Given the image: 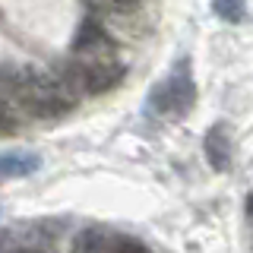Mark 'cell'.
<instances>
[{"mask_svg":"<svg viewBox=\"0 0 253 253\" xmlns=\"http://www.w3.org/2000/svg\"><path fill=\"white\" fill-rule=\"evenodd\" d=\"M0 89L16 101V108L29 117H63L79 105V95L70 89L57 73H42L32 67H3Z\"/></svg>","mask_w":253,"mask_h":253,"instance_id":"1","label":"cell"},{"mask_svg":"<svg viewBox=\"0 0 253 253\" xmlns=\"http://www.w3.org/2000/svg\"><path fill=\"white\" fill-rule=\"evenodd\" d=\"M124 63L114 57H73L60 63L57 76L76 95H101L124 83Z\"/></svg>","mask_w":253,"mask_h":253,"instance_id":"2","label":"cell"},{"mask_svg":"<svg viewBox=\"0 0 253 253\" xmlns=\"http://www.w3.org/2000/svg\"><path fill=\"white\" fill-rule=\"evenodd\" d=\"M196 105V83H193V70H190V60H177L171 67V73L162 79V83L152 85L149 92V111L158 117H184L190 108Z\"/></svg>","mask_w":253,"mask_h":253,"instance_id":"3","label":"cell"},{"mask_svg":"<svg viewBox=\"0 0 253 253\" xmlns=\"http://www.w3.org/2000/svg\"><path fill=\"white\" fill-rule=\"evenodd\" d=\"M73 57H114V38L98 19H83L73 35Z\"/></svg>","mask_w":253,"mask_h":253,"instance_id":"4","label":"cell"},{"mask_svg":"<svg viewBox=\"0 0 253 253\" xmlns=\"http://www.w3.org/2000/svg\"><path fill=\"white\" fill-rule=\"evenodd\" d=\"M203 152H206V162L209 168L215 171H228L234 162V139H231V126L225 121L212 124L206 130V139H203Z\"/></svg>","mask_w":253,"mask_h":253,"instance_id":"5","label":"cell"},{"mask_svg":"<svg viewBox=\"0 0 253 253\" xmlns=\"http://www.w3.org/2000/svg\"><path fill=\"white\" fill-rule=\"evenodd\" d=\"M38 168H42V155L38 152H29V149H6V152H0V184L29 177Z\"/></svg>","mask_w":253,"mask_h":253,"instance_id":"6","label":"cell"},{"mask_svg":"<svg viewBox=\"0 0 253 253\" xmlns=\"http://www.w3.org/2000/svg\"><path fill=\"white\" fill-rule=\"evenodd\" d=\"M117 231L105 225H89L73 237V253H114Z\"/></svg>","mask_w":253,"mask_h":253,"instance_id":"7","label":"cell"},{"mask_svg":"<svg viewBox=\"0 0 253 253\" xmlns=\"http://www.w3.org/2000/svg\"><path fill=\"white\" fill-rule=\"evenodd\" d=\"M19 114H22V111L16 108V101H13L3 89H0V139L16 136V133H19V126H22Z\"/></svg>","mask_w":253,"mask_h":253,"instance_id":"8","label":"cell"},{"mask_svg":"<svg viewBox=\"0 0 253 253\" xmlns=\"http://www.w3.org/2000/svg\"><path fill=\"white\" fill-rule=\"evenodd\" d=\"M212 10L221 22H244L247 19V0H212Z\"/></svg>","mask_w":253,"mask_h":253,"instance_id":"9","label":"cell"},{"mask_svg":"<svg viewBox=\"0 0 253 253\" xmlns=\"http://www.w3.org/2000/svg\"><path fill=\"white\" fill-rule=\"evenodd\" d=\"M114 253H152L139 237H126V234H117V247Z\"/></svg>","mask_w":253,"mask_h":253,"instance_id":"10","label":"cell"},{"mask_svg":"<svg viewBox=\"0 0 253 253\" xmlns=\"http://www.w3.org/2000/svg\"><path fill=\"white\" fill-rule=\"evenodd\" d=\"M6 253H51V250L38 247V244H26V247H13V250H6Z\"/></svg>","mask_w":253,"mask_h":253,"instance_id":"11","label":"cell"},{"mask_svg":"<svg viewBox=\"0 0 253 253\" xmlns=\"http://www.w3.org/2000/svg\"><path fill=\"white\" fill-rule=\"evenodd\" d=\"M98 3H105V6H130V3H136V0H98Z\"/></svg>","mask_w":253,"mask_h":253,"instance_id":"12","label":"cell"},{"mask_svg":"<svg viewBox=\"0 0 253 253\" xmlns=\"http://www.w3.org/2000/svg\"><path fill=\"white\" fill-rule=\"evenodd\" d=\"M244 209H247V218H250V225H253V193L247 196V203H244Z\"/></svg>","mask_w":253,"mask_h":253,"instance_id":"13","label":"cell"}]
</instances>
